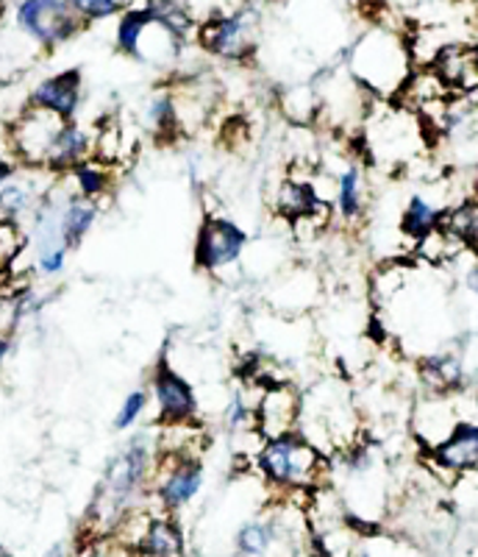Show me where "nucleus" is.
Instances as JSON below:
<instances>
[{"instance_id":"nucleus-1","label":"nucleus","mask_w":478,"mask_h":557,"mask_svg":"<svg viewBox=\"0 0 478 557\" xmlns=\"http://www.w3.org/2000/svg\"><path fill=\"white\" fill-rule=\"evenodd\" d=\"M159 462V437L137 432L128 444L106 462L101 482L95 487V499L89 507V519L98 530H117L137 507L139 496L151 487L153 471Z\"/></svg>"},{"instance_id":"nucleus-2","label":"nucleus","mask_w":478,"mask_h":557,"mask_svg":"<svg viewBox=\"0 0 478 557\" xmlns=\"http://www.w3.org/2000/svg\"><path fill=\"white\" fill-rule=\"evenodd\" d=\"M253 466L262 480L281 494H315L328 476V455L298 430L265 437Z\"/></svg>"},{"instance_id":"nucleus-3","label":"nucleus","mask_w":478,"mask_h":557,"mask_svg":"<svg viewBox=\"0 0 478 557\" xmlns=\"http://www.w3.org/2000/svg\"><path fill=\"white\" fill-rule=\"evenodd\" d=\"M410 42L390 28H373L353 45L351 73L362 87L381 98H398L412 76Z\"/></svg>"},{"instance_id":"nucleus-4","label":"nucleus","mask_w":478,"mask_h":557,"mask_svg":"<svg viewBox=\"0 0 478 557\" xmlns=\"http://www.w3.org/2000/svg\"><path fill=\"white\" fill-rule=\"evenodd\" d=\"M12 23L42 53L56 51L87 28L70 0H14Z\"/></svg>"},{"instance_id":"nucleus-5","label":"nucleus","mask_w":478,"mask_h":557,"mask_svg":"<svg viewBox=\"0 0 478 557\" xmlns=\"http://www.w3.org/2000/svg\"><path fill=\"white\" fill-rule=\"evenodd\" d=\"M262 14L253 7H237L231 12H214L198 23L196 42L223 62H248L259 48Z\"/></svg>"},{"instance_id":"nucleus-6","label":"nucleus","mask_w":478,"mask_h":557,"mask_svg":"<svg viewBox=\"0 0 478 557\" xmlns=\"http://www.w3.org/2000/svg\"><path fill=\"white\" fill-rule=\"evenodd\" d=\"M248 232L226 215H203L196 237V268L209 276H223L242 262L248 251Z\"/></svg>"},{"instance_id":"nucleus-7","label":"nucleus","mask_w":478,"mask_h":557,"mask_svg":"<svg viewBox=\"0 0 478 557\" xmlns=\"http://www.w3.org/2000/svg\"><path fill=\"white\" fill-rule=\"evenodd\" d=\"M203 462L198 455L181 451H159L156 471H153V496H156L162 513H178L203 491Z\"/></svg>"},{"instance_id":"nucleus-8","label":"nucleus","mask_w":478,"mask_h":557,"mask_svg":"<svg viewBox=\"0 0 478 557\" xmlns=\"http://www.w3.org/2000/svg\"><path fill=\"white\" fill-rule=\"evenodd\" d=\"M62 117L42 109L23 107V112L12 121L7 132L9 157L23 168H45V159L51 151L53 137L62 128Z\"/></svg>"},{"instance_id":"nucleus-9","label":"nucleus","mask_w":478,"mask_h":557,"mask_svg":"<svg viewBox=\"0 0 478 557\" xmlns=\"http://www.w3.org/2000/svg\"><path fill=\"white\" fill-rule=\"evenodd\" d=\"M151 396L156 401L159 424L162 426L196 424L198 421L196 387L178 374L164 355L159 357L151 371Z\"/></svg>"},{"instance_id":"nucleus-10","label":"nucleus","mask_w":478,"mask_h":557,"mask_svg":"<svg viewBox=\"0 0 478 557\" xmlns=\"http://www.w3.org/2000/svg\"><path fill=\"white\" fill-rule=\"evenodd\" d=\"M56 182L59 178L51 176L45 168H14L12 176L0 184V221L20 223V226L32 221L39 201L48 196Z\"/></svg>"},{"instance_id":"nucleus-11","label":"nucleus","mask_w":478,"mask_h":557,"mask_svg":"<svg viewBox=\"0 0 478 557\" xmlns=\"http://www.w3.org/2000/svg\"><path fill=\"white\" fill-rule=\"evenodd\" d=\"M84 103V76L78 67L59 70L53 76L42 78L32 87L26 98V107L51 112L62 121H78Z\"/></svg>"},{"instance_id":"nucleus-12","label":"nucleus","mask_w":478,"mask_h":557,"mask_svg":"<svg viewBox=\"0 0 478 557\" xmlns=\"http://www.w3.org/2000/svg\"><path fill=\"white\" fill-rule=\"evenodd\" d=\"M303 399L301 393L284 382H271L262 387L256 401V432L262 437H276L295 432L301 424Z\"/></svg>"},{"instance_id":"nucleus-13","label":"nucleus","mask_w":478,"mask_h":557,"mask_svg":"<svg viewBox=\"0 0 478 557\" xmlns=\"http://www.w3.org/2000/svg\"><path fill=\"white\" fill-rule=\"evenodd\" d=\"M428 460L437 471L453 476H465L478 471V424L460 418V424L453 426L451 435L428 449Z\"/></svg>"},{"instance_id":"nucleus-14","label":"nucleus","mask_w":478,"mask_h":557,"mask_svg":"<svg viewBox=\"0 0 478 557\" xmlns=\"http://www.w3.org/2000/svg\"><path fill=\"white\" fill-rule=\"evenodd\" d=\"M292 530L281 516H256L246 521L234 535L237 557H281L284 546L290 544Z\"/></svg>"},{"instance_id":"nucleus-15","label":"nucleus","mask_w":478,"mask_h":557,"mask_svg":"<svg viewBox=\"0 0 478 557\" xmlns=\"http://www.w3.org/2000/svg\"><path fill=\"white\" fill-rule=\"evenodd\" d=\"M431 67L456 98L478 92V45L448 42Z\"/></svg>"},{"instance_id":"nucleus-16","label":"nucleus","mask_w":478,"mask_h":557,"mask_svg":"<svg viewBox=\"0 0 478 557\" xmlns=\"http://www.w3.org/2000/svg\"><path fill=\"white\" fill-rule=\"evenodd\" d=\"M89 157H95V132L78 121H64L45 159V171L62 178Z\"/></svg>"},{"instance_id":"nucleus-17","label":"nucleus","mask_w":478,"mask_h":557,"mask_svg":"<svg viewBox=\"0 0 478 557\" xmlns=\"http://www.w3.org/2000/svg\"><path fill=\"white\" fill-rule=\"evenodd\" d=\"M131 552L137 557H184L187 541H184L181 524L171 513L148 516L146 527L131 544Z\"/></svg>"},{"instance_id":"nucleus-18","label":"nucleus","mask_w":478,"mask_h":557,"mask_svg":"<svg viewBox=\"0 0 478 557\" xmlns=\"http://www.w3.org/2000/svg\"><path fill=\"white\" fill-rule=\"evenodd\" d=\"M273 207H276V215L295 223L298 218L315 215V212H323V209H334V203L320 196V190H317L312 178L287 176L278 184L276 203Z\"/></svg>"},{"instance_id":"nucleus-19","label":"nucleus","mask_w":478,"mask_h":557,"mask_svg":"<svg viewBox=\"0 0 478 557\" xmlns=\"http://www.w3.org/2000/svg\"><path fill=\"white\" fill-rule=\"evenodd\" d=\"M334 215L340 218L348 226H356L365 218L367 209V187L365 171L356 162H348L334 176Z\"/></svg>"},{"instance_id":"nucleus-20","label":"nucleus","mask_w":478,"mask_h":557,"mask_svg":"<svg viewBox=\"0 0 478 557\" xmlns=\"http://www.w3.org/2000/svg\"><path fill=\"white\" fill-rule=\"evenodd\" d=\"M101 218V203L89 201V198L78 196V193L67 190L62 196V215H59V226H62V240L67 243L70 251H76L89 232L95 228Z\"/></svg>"},{"instance_id":"nucleus-21","label":"nucleus","mask_w":478,"mask_h":557,"mask_svg":"<svg viewBox=\"0 0 478 557\" xmlns=\"http://www.w3.org/2000/svg\"><path fill=\"white\" fill-rule=\"evenodd\" d=\"M456 424H460V418L453 416V407L445 399V393H431V399L423 401L415 412V432L426 449H435L437 444H442Z\"/></svg>"},{"instance_id":"nucleus-22","label":"nucleus","mask_w":478,"mask_h":557,"mask_svg":"<svg viewBox=\"0 0 478 557\" xmlns=\"http://www.w3.org/2000/svg\"><path fill=\"white\" fill-rule=\"evenodd\" d=\"M445 209L448 207H440V203L431 201V198L415 193V196L406 201V207H403L398 228H401V235L406 237L412 246H417V243L426 240L428 235H435L437 228L442 226V215H445Z\"/></svg>"},{"instance_id":"nucleus-23","label":"nucleus","mask_w":478,"mask_h":557,"mask_svg":"<svg viewBox=\"0 0 478 557\" xmlns=\"http://www.w3.org/2000/svg\"><path fill=\"white\" fill-rule=\"evenodd\" d=\"M64 184H70V190L78 193V196L89 198V201L101 203L103 198L112 193L114 187V171L109 162L98 157L84 159L81 165H76L67 176H62Z\"/></svg>"},{"instance_id":"nucleus-24","label":"nucleus","mask_w":478,"mask_h":557,"mask_svg":"<svg viewBox=\"0 0 478 557\" xmlns=\"http://www.w3.org/2000/svg\"><path fill=\"white\" fill-rule=\"evenodd\" d=\"M420 380L431 393H456L465 385V366L460 355L453 351H440V355H428L420 360Z\"/></svg>"},{"instance_id":"nucleus-25","label":"nucleus","mask_w":478,"mask_h":557,"mask_svg":"<svg viewBox=\"0 0 478 557\" xmlns=\"http://www.w3.org/2000/svg\"><path fill=\"white\" fill-rule=\"evenodd\" d=\"M142 123L156 139H173L181 132V117H178V101L173 89H159L156 96L148 98L142 109Z\"/></svg>"},{"instance_id":"nucleus-26","label":"nucleus","mask_w":478,"mask_h":557,"mask_svg":"<svg viewBox=\"0 0 478 557\" xmlns=\"http://www.w3.org/2000/svg\"><path fill=\"white\" fill-rule=\"evenodd\" d=\"M442 232L460 240L465 248H473L478 243V196L465 198V201L453 203L442 215Z\"/></svg>"},{"instance_id":"nucleus-27","label":"nucleus","mask_w":478,"mask_h":557,"mask_svg":"<svg viewBox=\"0 0 478 557\" xmlns=\"http://www.w3.org/2000/svg\"><path fill=\"white\" fill-rule=\"evenodd\" d=\"M148 20H151V12H148V0L139 3V7L126 9V12L117 17V28H114V48H117L123 57L137 59L139 53V39H142V32H146Z\"/></svg>"},{"instance_id":"nucleus-28","label":"nucleus","mask_w":478,"mask_h":557,"mask_svg":"<svg viewBox=\"0 0 478 557\" xmlns=\"http://www.w3.org/2000/svg\"><path fill=\"white\" fill-rule=\"evenodd\" d=\"M34 246V271L45 278L62 276L67 268V243L62 237H45V240H32Z\"/></svg>"},{"instance_id":"nucleus-29","label":"nucleus","mask_w":478,"mask_h":557,"mask_svg":"<svg viewBox=\"0 0 478 557\" xmlns=\"http://www.w3.org/2000/svg\"><path fill=\"white\" fill-rule=\"evenodd\" d=\"M148 405H151V393L146 391V387H137V391H131L123 399V405H120V410L114 412L112 418V426L114 432H128L131 426L139 424V418L146 416Z\"/></svg>"},{"instance_id":"nucleus-30","label":"nucleus","mask_w":478,"mask_h":557,"mask_svg":"<svg viewBox=\"0 0 478 557\" xmlns=\"http://www.w3.org/2000/svg\"><path fill=\"white\" fill-rule=\"evenodd\" d=\"M26 246H28V235L23 232L20 223L0 221V268L12 265Z\"/></svg>"},{"instance_id":"nucleus-31","label":"nucleus","mask_w":478,"mask_h":557,"mask_svg":"<svg viewBox=\"0 0 478 557\" xmlns=\"http://www.w3.org/2000/svg\"><path fill=\"white\" fill-rule=\"evenodd\" d=\"M70 3H73V9H76L78 17L84 20V26L120 17L117 0H70Z\"/></svg>"},{"instance_id":"nucleus-32","label":"nucleus","mask_w":478,"mask_h":557,"mask_svg":"<svg viewBox=\"0 0 478 557\" xmlns=\"http://www.w3.org/2000/svg\"><path fill=\"white\" fill-rule=\"evenodd\" d=\"M473 253H476V251H473ZM462 282H465V287L473 293V296H478V253H476V257H473L470 265H467V271H465V276H462Z\"/></svg>"},{"instance_id":"nucleus-33","label":"nucleus","mask_w":478,"mask_h":557,"mask_svg":"<svg viewBox=\"0 0 478 557\" xmlns=\"http://www.w3.org/2000/svg\"><path fill=\"white\" fill-rule=\"evenodd\" d=\"M14 168H17V162H14V159L9 157V153H3V151H0V184L7 182L9 176H12V173H14Z\"/></svg>"},{"instance_id":"nucleus-34","label":"nucleus","mask_w":478,"mask_h":557,"mask_svg":"<svg viewBox=\"0 0 478 557\" xmlns=\"http://www.w3.org/2000/svg\"><path fill=\"white\" fill-rule=\"evenodd\" d=\"M42 557H70V549H67V544H64V541H56L51 549H45Z\"/></svg>"},{"instance_id":"nucleus-35","label":"nucleus","mask_w":478,"mask_h":557,"mask_svg":"<svg viewBox=\"0 0 478 557\" xmlns=\"http://www.w3.org/2000/svg\"><path fill=\"white\" fill-rule=\"evenodd\" d=\"M9 355H12V337L0 335V366L9 360Z\"/></svg>"},{"instance_id":"nucleus-36","label":"nucleus","mask_w":478,"mask_h":557,"mask_svg":"<svg viewBox=\"0 0 478 557\" xmlns=\"http://www.w3.org/2000/svg\"><path fill=\"white\" fill-rule=\"evenodd\" d=\"M81 557H106V555H103V552H98V549H89L87 555H81Z\"/></svg>"},{"instance_id":"nucleus-37","label":"nucleus","mask_w":478,"mask_h":557,"mask_svg":"<svg viewBox=\"0 0 478 557\" xmlns=\"http://www.w3.org/2000/svg\"><path fill=\"white\" fill-rule=\"evenodd\" d=\"M309 557H331V555H320V552H309Z\"/></svg>"},{"instance_id":"nucleus-38","label":"nucleus","mask_w":478,"mask_h":557,"mask_svg":"<svg viewBox=\"0 0 478 557\" xmlns=\"http://www.w3.org/2000/svg\"><path fill=\"white\" fill-rule=\"evenodd\" d=\"M356 557H370V555H367V552H362V555H356Z\"/></svg>"},{"instance_id":"nucleus-39","label":"nucleus","mask_w":478,"mask_h":557,"mask_svg":"<svg viewBox=\"0 0 478 557\" xmlns=\"http://www.w3.org/2000/svg\"><path fill=\"white\" fill-rule=\"evenodd\" d=\"M476 28H478V14H476Z\"/></svg>"}]
</instances>
